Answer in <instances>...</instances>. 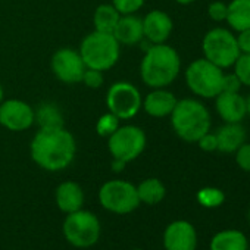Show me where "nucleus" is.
Instances as JSON below:
<instances>
[{"label":"nucleus","instance_id":"f257e3e1","mask_svg":"<svg viewBox=\"0 0 250 250\" xmlns=\"http://www.w3.org/2000/svg\"><path fill=\"white\" fill-rule=\"evenodd\" d=\"M77 152L74 136L65 128H40L31 140V159L44 171L58 172L66 169Z\"/></svg>","mask_w":250,"mask_h":250},{"label":"nucleus","instance_id":"f03ea898","mask_svg":"<svg viewBox=\"0 0 250 250\" xmlns=\"http://www.w3.org/2000/svg\"><path fill=\"white\" fill-rule=\"evenodd\" d=\"M181 71V59L178 52L168 46L152 44L140 63V77L150 88H167L171 85Z\"/></svg>","mask_w":250,"mask_h":250},{"label":"nucleus","instance_id":"7ed1b4c3","mask_svg":"<svg viewBox=\"0 0 250 250\" xmlns=\"http://www.w3.org/2000/svg\"><path fill=\"white\" fill-rule=\"evenodd\" d=\"M169 116L172 130L187 143H196L203 134L210 131V113L208 107L196 99L178 100Z\"/></svg>","mask_w":250,"mask_h":250},{"label":"nucleus","instance_id":"20e7f679","mask_svg":"<svg viewBox=\"0 0 250 250\" xmlns=\"http://www.w3.org/2000/svg\"><path fill=\"white\" fill-rule=\"evenodd\" d=\"M146 134L137 125H119V128L107 137V149L113 158V172H121L128 162L136 161L146 149Z\"/></svg>","mask_w":250,"mask_h":250},{"label":"nucleus","instance_id":"39448f33","mask_svg":"<svg viewBox=\"0 0 250 250\" xmlns=\"http://www.w3.org/2000/svg\"><path fill=\"white\" fill-rule=\"evenodd\" d=\"M78 52L85 68H93L102 72L113 68L121 55L119 43L113 34L100 33L96 30L84 37Z\"/></svg>","mask_w":250,"mask_h":250},{"label":"nucleus","instance_id":"423d86ee","mask_svg":"<svg viewBox=\"0 0 250 250\" xmlns=\"http://www.w3.org/2000/svg\"><path fill=\"white\" fill-rule=\"evenodd\" d=\"M224 69L205 58L193 61L186 69V83L190 91L203 99H215L222 91Z\"/></svg>","mask_w":250,"mask_h":250},{"label":"nucleus","instance_id":"0eeeda50","mask_svg":"<svg viewBox=\"0 0 250 250\" xmlns=\"http://www.w3.org/2000/svg\"><path fill=\"white\" fill-rule=\"evenodd\" d=\"M205 59L219 66L221 69L231 68L240 56V49L235 36L227 28H213L208 31L202 40Z\"/></svg>","mask_w":250,"mask_h":250},{"label":"nucleus","instance_id":"6e6552de","mask_svg":"<svg viewBox=\"0 0 250 250\" xmlns=\"http://www.w3.org/2000/svg\"><path fill=\"white\" fill-rule=\"evenodd\" d=\"M62 228L66 241L78 249H88L94 246L99 241L102 231L97 216L84 209L66 213Z\"/></svg>","mask_w":250,"mask_h":250},{"label":"nucleus","instance_id":"1a4fd4ad","mask_svg":"<svg viewBox=\"0 0 250 250\" xmlns=\"http://www.w3.org/2000/svg\"><path fill=\"white\" fill-rule=\"evenodd\" d=\"M99 202L103 209L116 215L131 213L140 206L137 187L125 180L106 181L99 190Z\"/></svg>","mask_w":250,"mask_h":250},{"label":"nucleus","instance_id":"9d476101","mask_svg":"<svg viewBox=\"0 0 250 250\" xmlns=\"http://www.w3.org/2000/svg\"><path fill=\"white\" fill-rule=\"evenodd\" d=\"M143 104L140 90L128 81L113 83L106 93V106L110 113L122 119L134 118Z\"/></svg>","mask_w":250,"mask_h":250},{"label":"nucleus","instance_id":"9b49d317","mask_svg":"<svg viewBox=\"0 0 250 250\" xmlns=\"http://www.w3.org/2000/svg\"><path fill=\"white\" fill-rule=\"evenodd\" d=\"M36 112L33 106L20 99H9L0 103V125L9 131L21 133L33 127Z\"/></svg>","mask_w":250,"mask_h":250},{"label":"nucleus","instance_id":"f8f14e48","mask_svg":"<svg viewBox=\"0 0 250 250\" xmlns=\"http://www.w3.org/2000/svg\"><path fill=\"white\" fill-rule=\"evenodd\" d=\"M50 66L55 77L65 84L81 83L83 74L85 71V65L80 52L69 47L56 50L52 56Z\"/></svg>","mask_w":250,"mask_h":250},{"label":"nucleus","instance_id":"ddd939ff","mask_svg":"<svg viewBox=\"0 0 250 250\" xmlns=\"http://www.w3.org/2000/svg\"><path fill=\"white\" fill-rule=\"evenodd\" d=\"M165 250H196L197 231L188 221L178 219L171 222L164 231Z\"/></svg>","mask_w":250,"mask_h":250},{"label":"nucleus","instance_id":"4468645a","mask_svg":"<svg viewBox=\"0 0 250 250\" xmlns=\"http://www.w3.org/2000/svg\"><path fill=\"white\" fill-rule=\"evenodd\" d=\"M142 21H143L145 40L149 42L150 44L167 43V40L169 39L174 30V22L171 17L159 9L150 11L149 14H146V17Z\"/></svg>","mask_w":250,"mask_h":250},{"label":"nucleus","instance_id":"2eb2a0df","mask_svg":"<svg viewBox=\"0 0 250 250\" xmlns=\"http://www.w3.org/2000/svg\"><path fill=\"white\" fill-rule=\"evenodd\" d=\"M215 107H216L218 115L227 124L241 122L243 118L247 115V112H246V97H243L240 93L221 91L215 97Z\"/></svg>","mask_w":250,"mask_h":250},{"label":"nucleus","instance_id":"dca6fc26","mask_svg":"<svg viewBox=\"0 0 250 250\" xmlns=\"http://www.w3.org/2000/svg\"><path fill=\"white\" fill-rule=\"evenodd\" d=\"M177 102L178 99L172 91L167 88H153V91L145 97L142 107L147 115L153 118H165L171 115Z\"/></svg>","mask_w":250,"mask_h":250},{"label":"nucleus","instance_id":"f3484780","mask_svg":"<svg viewBox=\"0 0 250 250\" xmlns=\"http://www.w3.org/2000/svg\"><path fill=\"white\" fill-rule=\"evenodd\" d=\"M112 34L118 40L119 44H127V46L139 44L145 40L143 21H142V18L136 17L134 14L121 15Z\"/></svg>","mask_w":250,"mask_h":250},{"label":"nucleus","instance_id":"a211bd4d","mask_svg":"<svg viewBox=\"0 0 250 250\" xmlns=\"http://www.w3.org/2000/svg\"><path fill=\"white\" fill-rule=\"evenodd\" d=\"M55 200L58 208L65 213L80 210L84 206V190L75 181H63L56 188Z\"/></svg>","mask_w":250,"mask_h":250},{"label":"nucleus","instance_id":"6ab92c4d","mask_svg":"<svg viewBox=\"0 0 250 250\" xmlns=\"http://www.w3.org/2000/svg\"><path fill=\"white\" fill-rule=\"evenodd\" d=\"M218 140V152L222 153H235V150L246 143V130L240 122L227 124L215 133Z\"/></svg>","mask_w":250,"mask_h":250},{"label":"nucleus","instance_id":"aec40b11","mask_svg":"<svg viewBox=\"0 0 250 250\" xmlns=\"http://www.w3.org/2000/svg\"><path fill=\"white\" fill-rule=\"evenodd\" d=\"M209 250H249V241L238 229H222L212 237Z\"/></svg>","mask_w":250,"mask_h":250},{"label":"nucleus","instance_id":"412c9836","mask_svg":"<svg viewBox=\"0 0 250 250\" xmlns=\"http://www.w3.org/2000/svg\"><path fill=\"white\" fill-rule=\"evenodd\" d=\"M225 22L231 30L240 33L250 28V0H231Z\"/></svg>","mask_w":250,"mask_h":250},{"label":"nucleus","instance_id":"4be33fe9","mask_svg":"<svg viewBox=\"0 0 250 250\" xmlns=\"http://www.w3.org/2000/svg\"><path fill=\"white\" fill-rule=\"evenodd\" d=\"M121 18V14L116 11V8L110 3H104L96 8L94 15H93V25L96 31L100 33H109L112 34L118 21Z\"/></svg>","mask_w":250,"mask_h":250},{"label":"nucleus","instance_id":"5701e85b","mask_svg":"<svg viewBox=\"0 0 250 250\" xmlns=\"http://www.w3.org/2000/svg\"><path fill=\"white\" fill-rule=\"evenodd\" d=\"M136 187H137V194H139L140 203L158 205L167 196V188L159 178H147Z\"/></svg>","mask_w":250,"mask_h":250},{"label":"nucleus","instance_id":"b1692460","mask_svg":"<svg viewBox=\"0 0 250 250\" xmlns=\"http://www.w3.org/2000/svg\"><path fill=\"white\" fill-rule=\"evenodd\" d=\"M36 112V122L40 128H58L63 127V115L58 104L52 102L42 103Z\"/></svg>","mask_w":250,"mask_h":250},{"label":"nucleus","instance_id":"393cba45","mask_svg":"<svg viewBox=\"0 0 250 250\" xmlns=\"http://www.w3.org/2000/svg\"><path fill=\"white\" fill-rule=\"evenodd\" d=\"M196 199L199 202L200 206L208 208V209H215L219 208L224 200H225V194L221 188L216 187H203L197 191Z\"/></svg>","mask_w":250,"mask_h":250},{"label":"nucleus","instance_id":"a878e982","mask_svg":"<svg viewBox=\"0 0 250 250\" xmlns=\"http://www.w3.org/2000/svg\"><path fill=\"white\" fill-rule=\"evenodd\" d=\"M119 121L121 119L110 112L103 113L96 122V133L100 137H106V139L110 137L119 128Z\"/></svg>","mask_w":250,"mask_h":250},{"label":"nucleus","instance_id":"bb28decb","mask_svg":"<svg viewBox=\"0 0 250 250\" xmlns=\"http://www.w3.org/2000/svg\"><path fill=\"white\" fill-rule=\"evenodd\" d=\"M232 68H234V74L240 80L241 85L250 87V55L240 53V56L234 62Z\"/></svg>","mask_w":250,"mask_h":250},{"label":"nucleus","instance_id":"cd10ccee","mask_svg":"<svg viewBox=\"0 0 250 250\" xmlns=\"http://www.w3.org/2000/svg\"><path fill=\"white\" fill-rule=\"evenodd\" d=\"M145 2L146 0H112V5L121 15H130L140 11Z\"/></svg>","mask_w":250,"mask_h":250},{"label":"nucleus","instance_id":"c85d7f7f","mask_svg":"<svg viewBox=\"0 0 250 250\" xmlns=\"http://www.w3.org/2000/svg\"><path fill=\"white\" fill-rule=\"evenodd\" d=\"M81 83H84L85 87L88 88H100L104 83V77L102 71L93 69V68H85Z\"/></svg>","mask_w":250,"mask_h":250},{"label":"nucleus","instance_id":"c756f323","mask_svg":"<svg viewBox=\"0 0 250 250\" xmlns=\"http://www.w3.org/2000/svg\"><path fill=\"white\" fill-rule=\"evenodd\" d=\"M235 164L240 169L250 174V143H243L235 150Z\"/></svg>","mask_w":250,"mask_h":250},{"label":"nucleus","instance_id":"7c9ffc66","mask_svg":"<svg viewBox=\"0 0 250 250\" xmlns=\"http://www.w3.org/2000/svg\"><path fill=\"white\" fill-rule=\"evenodd\" d=\"M227 11H228V5L224 2H219V0L212 2L208 6V15L215 22H224L227 20Z\"/></svg>","mask_w":250,"mask_h":250},{"label":"nucleus","instance_id":"2f4dec72","mask_svg":"<svg viewBox=\"0 0 250 250\" xmlns=\"http://www.w3.org/2000/svg\"><path fill=\"white\" fill-rule=\"evenodd\" d=\"M196 143L199 145V147L203 152H216L218 150V140H216V134L215 133L208 131Z\"/></svg>","mask_w":250,"mask_h":250},{"label":"nucleus","instance_id":"473e14b6","mask_svg":"<svg viewBox=\"0 0 250 250\" xmlns=\"http://www.w3.org/2000/svg\"><path fill=\"white\" fill-rule=\"evenodd\" d=\"M241 83L237 78V75L232 74H224L222 80V91H229V93H240Z\"/></svg>","mask_w":250,"mask_h":250},{"label":"nucleus","instance_id":"72a5a7b5","mask_svg":"<svg viewBox=\"0 0 250 250\" xmlns=\"http://www.w3.org/2000/svg\"><path fill=\"white\" fill-rule=\"evenodd\" d=\"M235 39H237L240 53L250 55V28L244 30V31H240L238 36H235Z\"/></svg>","mask_w":250,"mask_h":250},{"label":"nucleus","instance_id":"f704fd0d","mask_svg":"<svg viewBox=\"0 0 250 250\" xmlns=\"http://www.w3.org/2000/svg\"><path fill=\"white\" fill-rule=\"evenodd\" d=\"M175 2H177L178 5H184V6H187V5H191V3H194L196 0H175Z\"/></svg>","mask_w":250,"mask_h":250},{"label":"nucleus","instance_id":"c9c22d12","mask_svg":"<svg viewBox=\"0 0 250 250\" xmlns=\"http://www.w3.org/2000/svg\"><path fill=\"white\" fill-rule=\"evenodd\" d=\"M246 112L247 115H250V94L246 97Z\"/></svg>","mask_w":250,"mask_h":250},{"label":"nucleus","instance_id":"e433bc0d","mask_svg":"<svg viewBox=\"0 0 250 250\" xmlns=\"http://www.w3.org/2000/svg\"><path fill=\"white\" fill-rule=\"evenodd\" d=\"M3 102V87H2V84H0V103Z\"/></svg>","mask_w":250,"mask_h":250},{"label":"nucleus","instance_id":"4c0bfd02","mask_svg":"<svg viewBox=\"0 0 250 250\" xmlns=\"http://www.w3.org/2000/svg\"><path fill=\"white\" fill-rule=\"evenodd\" d=\"M249 224H250V209H249Z\"/></svg>","mask_w":250,"mask_h":250},{"label":"nucleus","instance_id":"58836bf2","mask_svg":"<svg viewBox=\"0 0 250 250\" xmlns=\"http://www.w3.org/2000/svg\"><path fill=\"white\" fill-rule=\"evenodd\" d=\"M134 250H143V249H134Z\"/></svg>","mask_w":250,"mask_h":250}]
</instances>
